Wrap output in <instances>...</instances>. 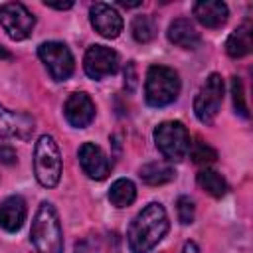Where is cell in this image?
<instances>
[{
  "instance_id": "cell-1",
  "label": "cell",
  "mask_w": 253,
  "mask_h": 253,
  "mask_svg": "<svg viewBox=\"0 0 253 253\" xmlns=\"http://www.w3.org/2000/svg\"><path fill=\"white\" fill-rule=\"evenodd\" d=\"M168 229L170 221L164 206L160 202H150L134 215V219L128 225V249L132 253H148L164 239Z\"/></svg>"
},
{
  "instance_id": "cell-2",
  "label": "cell",
  "mask_w": 253,
  "mask_h": 253,
  "mask_svg": "<svg viewBox=\"0 0 253 253\" xmlns=\"http://www.w3.org/2000/svg\"><path fill=\"white\" fill-rule=\"evenodd\" d=\"M30 241L36 253H63V229L59 215L49 202H42L34 213Z\"/></svg>"
},
{
  "instance_id": "cell-3",
  "label": "cell",
  "mask_w": 253,
  "mask_h": 253,
  "mask_svg": "<svg viewBox=\"0 0 253 253\" xmlns=\"http://www.w3.org/2000/svg\"><path fill=\"white\" fill-rule=\"evenodd\" d=\"M180 95V77L172 67L150 65L144 81V99L150 107H166Z\"/></svg>"
},
{
  "instance_id": "cell-4",
  "label": "cell",
  "mask_w": 253,
  "mask_h": 253,
  "mask_svg": "<svg viewBox=\"0 0 253 253\" xmlns=\"http://www.w3.org/2000/svg\"><path fill=\"white\" fill-rule=\"evenodd\" d=\"M63 172L61 152L51 134H42L34 146V176L43 188H55Z\"/></svg>"
},
{
  "instance_id": "cell-5",
  "label": "cell",
  "mask_w": 253,
  "mask_h": 253,
  "mask_svg": "<svg viewBox=\"0 0 253 253\" xmlns=\"http://www.w3.org/2000/svg\"><path fill=\"white\" fill-rule=\"evenodd\" d=\"M154 142L168 162H180L188 154L190 134L180 121H164L154 128Z\"/></svg>"
},
{
  "instance_id": "cell-6",
  "label": "cell",
  "mask_w": 253,
  "mask_h": 253,
  "mask_svg": "<svg viewBox=\"0 0 253 253\" xmlns=\"http://www.w3.org/2000/svg\"><path fill=\"white\" fill-rule=\"evenodd\" d=\"M223 79L219 73H210L194 99V113L200 123L211 125L223 103Z\"/></svg>"
},
{
  "instance_id": "cell-7",
  "label": "cell",
  "mask_w": 253,
  "mask_h": 253,
  "mask_svg": "<svg viewBox=\"0 0 253 253\" xmlns=\"http://www.w3.org/2000/svg\"><path fill=\"white\" fill-rule=\"evenodd\" d=\"M0 26L10 40L22 42L32 36L36 18L22 2H6L0 4Z\"/></svg>"
},
{
  "instance_id": "cell-8",
  "label": "cell",
  "mask_w": 253,
  "mask_h": 253,
  "mask_svg": "<svg viewBox=\"0 0 253 253\" xmlns=\"http://www.w3.org/2000/svg\"><path fill=\"white\" fill-rule=\"evenodd\" d=\"M38 55L45 69L49 71L51 79L55 81H65L71 77L75 69V59L69 51V47L61 42H43L38 47Z\"/></svg>"
},
{
  "instance_id": "cell-9",
  "label": "cell",
  "mask_w": 253,
  "mask_h": 253,
  "mask_svg": "<svg viewBox=\"0 0 253 253\" xmlns=\"http://www.w3.org/2000/svg\"><path fill=\"white\" fill-rule=\"evenodd\" d=\"M83 69L95 81L113 75L119 69V53L107 45H89L83 57Z\"/></svg>"
},
{
  "instance_id": "cell-10",
  "label": "cell",
  "mask_w": 253,
  "mask_h": 253,
  "mask_svg": "<svg viewBox=\"0 0 253 253\" xmlns=\"http://www.w3.org/2000/svg\"><path fill=\"white\" fill-rule=\"evenodd\" d=\"M89 20H91V26L95 28V32L107 40H115L123 32V26H125L117 8H113L111 4H105V2H95L89 8Z\"/></svg>"
},
{
  "instance_id": "cell-11",
  "label": "cell",
  "mask_w": 253,
  "mask_h": 253,
  "mask_svg": "<svg viewBox=\"0 0 253 253\" xmlns=\"http://www.w3.org/2000/svg\"><path fill=\"white\" fill-rule=\"evenodd\" d=\"M36 130V121L28 113L10 111L0 105V138H32Z\"/></svg>"
},
{
  "instance_id": "cell-12",
  "label": "cell",
  "mask_w": 253,
  "mask_h": 253,
  "mask_svg": "<svg viewBox=\"0 0 253 253\" xmlns=\"http://www.w3.org/2000/svg\"><path fill=\"white\" fill-rule=\"evenodd\" d=\"M63 113H65V119L71 126L85 128L95 119V103L87 93L75 91L67 97V101L63 105Z\"/></svg>"
},
{
  "instance_id": "cell-13",
  "label": "cell",
  "mask_w": 253,
  "mask_h": 253,
  "mask_svg": "<svg viewBox=\"0 0 253 253\" xmlns=\"http://www.w3.org/2000/svg\"><path fill=\"white\" fill-rule=\"evenodd\" d=\"M77 156H79V164H81L83 172L91 180H105L109 176L111 162H109L107 154L103 152V148L97 146L95 142H83Z\"/></svg>"
},
{
  "instance_id": "cell-14",
  "label": "cell",
  "mask_w": 253,
  "mask_h": 253,
  "mask_svg": "<svg viewBox=\"0 0 253 253\" xmlns=\"http://www.w3.org/2000/svg\"><path fill=\"white\" fill-rule=\"evenodd\" d=\"M26 213V200L22 196H8L0 202V227L8 233H16L18 229H22Z\"/></svg>"
},
{
  "instance_id": "cell-15",
  "label": "cell",
  "mask_w": 253,
  "mask_h": 253,
  "mask_svg": "<svg viewBox=\"0 0 253 253\" xmlns=\"http://www.w3.org/2000/svg\"><path fill=\"white\" fill-rule=\"evenodd\" d=\"M194 16L206 28H221L229 18V10H227L225 2L200 0L194 4Z\"/></svg>"
},
{
  "instance_id": "cell-16",
  "label": "cell",
  "mask_w": 253,
  "mask_h": 253,
  "mask_svg": "<svg viewBox=\"0 0 253 253\" xmlns=\"http://www.w3.org/2000/svg\"><path fill=\"white\" fill-rule=\"evenodd\" d=\"M166 36H168L170 43H174L178 47H184V49H196L202 42L200 32L196 30V26L188 18H176L168 26Z\"/></svg>"
},
{
  "instance_id": "cell-17",
  "label": "cell",
  "mask_w": 253,
  "mask_h": 253,
  "mask_svg": "<svg viewBox=\"0 0 253 253\" xmlns=\"http://www.w3.org/2000/svg\"><path fill=\"white\" fill-rule=\"evenodd\" d=\"M251 47H253V38H251V24L249 22L235 28L225 40V51L233 59L245 57L251 51Z\"/></svg>"
},
{
  "instance_id": "cell-18",
  "label": "cell",
  "mask_w": 253,
  "mask_h": 253,
  "mask_svg": "<svg viewBox=\"0 0 253 253\" xmlns=\"http://www.w3.org/2000/svg\"><path fill=\"white\" fill-rule=\"evenodd\" d=\"M138 176L148 186H162V184L174 180L176 174H174V168L170 162L156 160V162H146L144 166H140Z\"/></svg>"
},
{
  "instance_id": "cell-19",
  "label": "cell",
  "mask_w": 253,
  "mask_h": 253,
  "mask_svg": "<svg viewBox=\"0 0 253 253\" xmlns=\"http://www.w3.org/2000/svg\"><path fill=\"white\" fill-rule=\"evenodd\" d=\"M136 198V186L128 178H119L109 188V200L115 208H126Z\"/></svg>"
},
{
  "instance_id": "cell-20",
  "label": "cell",
  "mask_w": 253,
  "mask_h": 253,
  "mask_svg": "<svg viewBox=\"0 0 253 253\" xmlns=\"http://www.w3.org/2000/svg\"><path fill=\"white\" fill-rule=\"evenodd\" d=\"M198 184H200L202 190H206L213 198H223L227 194V182L215 170H210V168L200 170L198 172Z\"/></svg>"
},
{
  "instance_id": "cell-21",
  "label": "cell",
  "mask_w": 253,
  "mask_h": 253,
  "mask_svg": "<svg viewBox=\"0 0 253 253\" xmlns=\"http://www.w3.org/2000/svg\"><path fill=\"white\" fill-rule=\"evenodd\" d=\"M130 32L138 43H148L156 36V22L152 16H136L130 24Z\"/></svg>"
},
{
  "instance_id": "cell-22",
  "label": "cell",
  "mask_w": 253,
  "mask_h": 253,
  "mask_svg": "<svg viewBox=\"0 0 253 253\" xmlns=\"http://www.w3.org/2000/svg\"><path fill=\"white\" fill-rule=\"evenodd\" d=\"M188 152H190V158H192L196 164H202V166H208V164L215 162V158H217V152H215L210 144H206V142H202V140L190 142Z\"/></svg>"
},
{
  "instance_id": "cell-23",
  "label": "cell",
  "mask_w": 253,
  "mask_h": 253,
  "mask_svg": "<svg viewBox=\"0 0 253 253\" xmlns=\"http://www.w3.org/2000/svg\"><path fill=\"white\" fill-rule=\"evenodd\" d=\"M231 99H233L235 113H239L243 119H247L249 117V109H247L245 95H243V83H241V79L237 75L231 77Z\"/></svg>"
},
{
  "instance_id": "cell-24",
  "label": "cell",
  "mask_w": 253,
  "mask_h": 253,
  "mask_svg": "<svg viewBox=\"0 0 253 253\" xmlns=\"http://www.w3.org/2000/svg\"><path fill=\"white\" fill-rule=\"evenodd\" d=\"M176 211H178V219L182 225H188L194 221V213H196V206L194 200L190 196H180L176 202Z\"/></svg>"
},
{
  "instance_id": "cell-25",
  "label": "cell",
  "mask_w": 253,
  "mask_h": 253,
  "mask_svg": "<svg viewBox=\"0 0 253 253\" xmlns=\"http://www.w3.org/2000/svg\"><path fill=\"white\" fill-rule=\"evenodd\" d=\"M16 160H18L16 150H14L12 146H8V144L0 142V162H2V164H14Z\"/></svg>"
},
{
  "instance_id": "cell-26",
  "label": "cell",
  "mask_w": 253,
  "mask_h": 253,
  "mask_svg": "<svg viewBox=\"0 0 253 253\" xmlns=\"http://www.w3.org/2000/svg\"><path fill=\"white\" fill-rule=\"evenodd\" d=\"M43 4H45L47 8H53V10H69V8L73 6L71 0H67V2H51V0H43Z\"/></svg>"
},
{
  "instance_id": "cell-27",
  "label": "cell",
  "mask_w": 253,
  "mask_h": 253,
  "mask_svg": "<svg viewBox=\"0 0 253 253\" xmlns=\"http://www.w3.org/2000/svg\"><path fill=\"white\" fill-rule=\"evenodd\" d=\"M182 253H200V249H198V245L194 241H186L184 247H182Z\"/></svg>"
},
{
  "instance_id": "cell-28",
  "label": "cell",
  "mask_w": 253,
  "mask_h": 253,
  "mask_svg": "<svg viewBox=\"0 0 253 253\" xmlns=\"http://www.w3.org/2000/svg\"><path fill=\"white\" fill-rule=\"evenodd\" d=\"M10 57H12V53L4 45H0V59H10Z\"/></svg>"
},
{
  "instance_id": "cell-29",
  "label": "cell",
  "mask_w": 253,
  "mask_h": 253,
  "mask_svg": "<svg viewBox=\"0 0 253 253\" xmlns=\"http://www.w3.org/2000/svg\"><path fill=\"white\" fill-rule=\"evenodd\" d=\"M119 4H121V6H125V8H134V6H140V2H125V0H121Z\"/></svg>"
}]
</instances>
